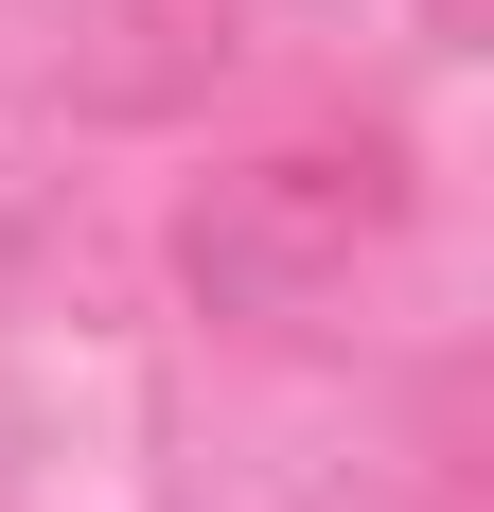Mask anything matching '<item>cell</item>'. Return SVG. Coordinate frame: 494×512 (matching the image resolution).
<instances>
[{
    "label": "cell",
    "instance_id": "6da1fadb",
    "mask_svg": "<svg viewBox=\"0 0 494 512\" xmlns=\"http://www.w3.org/2000/svg\"><path fill=\"white\" fill-rule=\"evenodd\" d=\"M389 230H406V159L371 142V124H353V142H265V159H230V177L177 212V283H195V318H230V336H283V318H318Z\"/></svg>",
    "mask_w": 494,
    "mask_h": 512
},
{
    "label": "cell",
    "instance_id": "7a4b0ae2",
    "mask_svg": "<svg viewBox=\"0 0 494 512\" xmlns=\"http://www.w3.org/2000/svg\"><path fill=\"white\" fill-rule=\"evenodd\" d=\"M442 512H459V495H442Z\"/></svg>",
    "mask_w": 494,
    "mask_h": 512
}]
</instances>
